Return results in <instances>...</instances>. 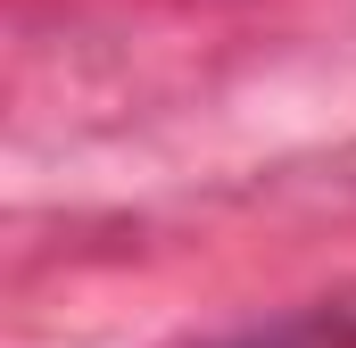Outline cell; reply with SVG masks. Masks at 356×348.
<instances>
[{"label": "cell", "instance_id": "cell-1", "mask_svg": "<svg viewBox=\"0 0 356 348\" xmlns=\"http://www.w3.org/2000/svg\"><path fill=\"white\" fill-rule=\"evenodd\" d=\"M241 348H356V315H298V324H273Z\"/></svg>", "mask_w": 356, "mask_h": 348}]
</instances>
